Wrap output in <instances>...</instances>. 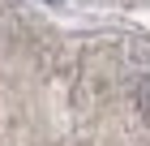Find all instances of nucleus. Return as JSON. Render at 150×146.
I'll use <instances>...</instances> for the list:
<instances>
[{
    "instance_id": "obj_1",
    "label": "nucleus",
    "mask_w": 150,
    "mask_h": 146,
    "mask_svg": "<svg viewBox=\"0 0 150 146\" xmlns=\"http://www.w3.org/2000/svg\"><path fill=\"white\" fill-rule=\"evenodd\" d=\"M137 112L146 116V125H150V73L137 82Z\"/></svg>"
}]
</instances>
